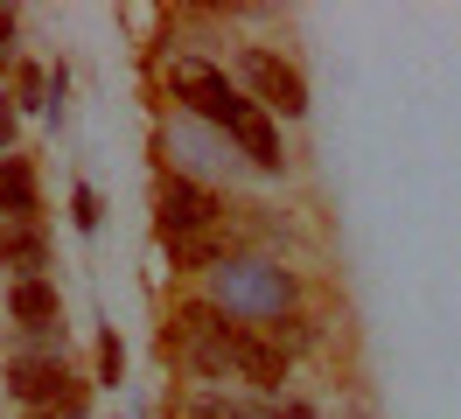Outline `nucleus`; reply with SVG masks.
<instances>
[{
	"label": "nucleus",
	"instance_id": "f257e3e1",
	"mask_svg": "<svg viewBox=\"0 0 461 419\" xmlns=\"http://www.w3.org/2000/svg\"><path fill=\"white\" fill-rule=\"evenodd\" d=\"M210 307L224 322H245V329H266L294 307V273L280 259H252V251H230L224 266L210 273Z\"/></svg>",
	"mask_w": 461,
	"mask_h": 419
},
{
	"label": "nucleus",
	"instance_id": "f03ea898",
	"mask_svg": "<svg viewBox=\"0 0 461 419\" xmlns=\"http://www.w3.org/2000/svg\"><path fill=\"white\" fill-rule=\"evenodd\" d=\"M168 91L189 105V119H203V126H224V140H238L252 119H259V98H245L238 84L217 70V63H196V56H182L168 70Z\"/></svg>",
	"mask_w": 461,
	"mask_h": 419
},
{
	"label": "nucleus",
	"instance_id": "7ed1b4c3",
	"mask_svg": "<svg viewBox=\"0 0 461 419\" xmlns=\"http://www.w3.org/2000/svg\"><path fill=\"white\" fill-rule=\"evenodd\" d=\"M224 217V203L203 189L196 175H161V189H154V223H161V238H196V231H217Z\"/></svg>",
	"mask_w": 461,
	"mask_h": 419
},
{
	"label": "nucleus",
	"instance_id": "20e7f679",
	"mask_svg": "<svg viewBox=\"0 0 461 419\" xmlns=\"http://www.w3.org/2000/svg\"><path fill=\"white\" fill-rule=\"evenodd\" d=\"M7 398H14V405H29V413L77 405L70 363H63V357H14V363H7Z\"/></svg>",
	"mask_w": 461,
	"mask_h": 419
},
{
	"label": "nucleus",
	"instance_id": "39448f33",
	"mask_svg": "<svg viewBox=\"0 0 461 419\" xmlns=\"http://www.w3.org/2000/svg\"><path fill=\"white\" fill-rule=\"evenodd\" d=\"M238 77L259 91V112H308V84H301V70L294 63H280L273 50H245L238 56Z\"/></svg>",
	"mask_w": 461,
	"mask_h": 419
},
{
	"label": "nucleus",
	"instance_id": "423d86ee",
	"mask_svg": "<svg viewBox=\"0 0 461 419\" xmlns=\"http://www.w3.org/2000/svg\"><path fill=\"white\" fill-rule=\"evenodd\" d=\"M224 370L252 378L259 391H280V378H287V350H273V335H266V329L224 322Z\"/></svg>",
	"mask_w": 461,
	"mask_h": 419
},
{
	"label": "nucleus",
	"instance_id": "0eeeda50",
	"mask_svg": "<svg viewBox=\"0 0 461 419\" xmlns=\"http://www.w3.org/2000/svg\"><path fill=\"white\" fill-rule=\"evenodd\" d=\"M42 196H35V168L29 154H0V223H35Z\"/></svg>",
	"mask_w": 461,
	"mask_h": 419
},
{
	"label": "nucleus",
	"instance_id": "6e6552de",
	"mask_svg": "<svg viewBox=\"0 0 461 419\" xmlns=\"http://www.w3.org/2000/svg\"><path fill=\"white\" fill-rule=\"evenodd\" d=\"M7 314H14V322H22V329H57L63 322V301H57V287H50V279H14V287H7Z\"/></svg>",
	"mask_w": 461,
	"mask_h": 419
},
{
	"label": "nucleus",
	"instance_id": "1a4fd4ad",
	"mask_svg": "<svg viewBox=\"0 0 461 419\" xmlns=\"http://www.w3.org/2000/svg\"><path fill=\"white\" fill-rule=\"evenodd\" d=\"M0 266H14L22 279H42V266H50L42 223H0Z\"/></svg>",
	"mask_w": 461,
	"mask_h": 419
},
{
	"label": "nucleus",
	"instance_id": "9d476101",
	"mask_svg": "<svg viewBox=\"0 0 461 419\" xmlns=\"http://www.w3.org/2000/svg\"><path fill=\"white\" fill-rule=\"evenodd\" d=\"M168 259H175V266H196V273H217V266L230 259V245L217 238V231H196V238H175Z\"/></svg>",
	"mask_w": 461,
	"mask_h": 419
},
{
	"label": "nucleus",
	"instance_id": "9b49d317",
	"mask_svg": "<svg viewBox=\"0 0 461 419\" xmlns=\"http://www.w3.org/2000/svg\"><path fill=\"white\" fill-rule=\"evenodd\" d=\"M182 419H252V405H238L224 391H196V398L182 405Z\"/></svg>",
	"mask_w": 461,
	"mask_h": 419
},
{
	"label": "nucleus",
	"instance_id": "f8f14e48",
	"mask_svg": "<svg viewBox=\"0 0 461 419\" xmlns=\"http://www.w3.org/2000/svg\"><path fill=\"white\" fill-rule=\"evenodd\" d=\"M70 217H77V231H98V189H91V182L70 189Z\"/></svg>",
	"mask_w": 461,
	"mask_h": 419
},
{
	"label": "nucleus",
	"instance_id": "ddd939ff",
	"mask_svg": "<svg viewBox=\"0 0 461 419\" xmlns=\"http://www.w3.org/2000/svg\"><path fill=\"white\" fill-rule=\"evenodd\" d=\"M119 370H126V350H119V335H98V378L113 385Z\"/></svg>",
	"mask_w": 461,
	"mask_h": 419
},
{
	"label": "nucleus",
	"instance_id": "4468645a",
	"mask_svg": "<svg viewBox=\"0 0 461 419\" xmlns=\"http://www.w3.org/2000/svg\"><path fill=\"white\" fill-rule=\"evenodd\" d=\"M14 28H22V22H14V7H0V63L14 56Z\"/></svg>",
	"mask_w": 461,
	"mask_h": 419
},
{
	"label": "nucleus",
	"instance_id": "2eb2a0df",
	"mask_svg": "<svg viewBox=\"0 0 461 419\" xmlns=\"http://www.w3.org/2000/svg\"><path fill=\"white\" fill-rule=\"evenodd\" d=\"M22 105H42V70H22Z\"/></svg>",
	"mask_w": 461,
	"mask_h": 419
},
{
	"label": "nucleus",
	"instance_id": "dca6fc26",
	"mask_svg": "<svg viewBox=\"0 0 461 419\" xmlns=\"http://www.w3.org/2000/svg\"><path fill=\"white\" fill-rule=\"evenodd\" d=\"M0 154H14V105H0Z\"/></svg>",
	"mask_w": 461,
	"mask_h": 419
}]
</instances>
